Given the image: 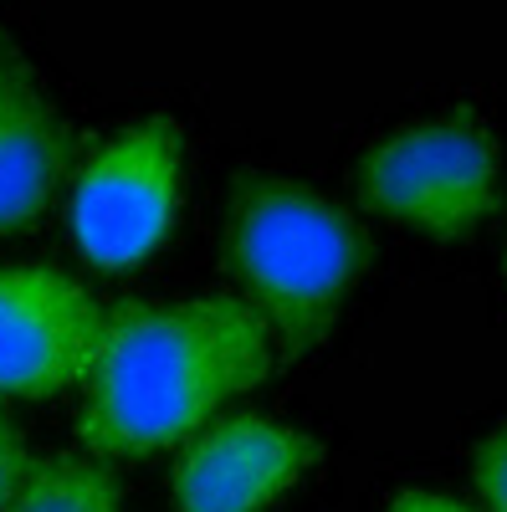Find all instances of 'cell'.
<instances>
[{"instance_id":"8992f818","label":"cell","mask_w":507,"mask_h":512,"mask_svg":"<svg viewBox=\"0 0 507 512\" xmlns=\"http://www.w3.org/2000/svg\"><path fill=\"white\" fill-rule=\"evenodd\" d=\"M318 441L292 425L236 415L195 431L175 461V512H262L318 466Z\"/></svg>"},{"instance_id":"9c48e42d","label":"cell","mask_w":507,"mask_h":512,"mask_svg":"<svg viewBox=\"0 0 507 512\" xmlns=\"http://www.w3.org/2000/svg\"><path fill=\"white\" fill-rule=\"evenodd\" d=\"M472 477H477V492L487 497V507L507 512V425H497V431L477 446Z\"/></svg>"},{"instance_id":"ba28073f","label":"cell","mask_w":507,"mask_h":512,"mask_svg":"<svg viewBox=\"0 0 507 512\" xmlns=\"http://www.w3.org/2000/svg\"><path fill=\"white\" fill-rule=\"evenodd\" d=\"M6 512H123V497L103 466L82 456H41Z\"/></svg>"},{"instance_id":"277c9868","label":"cell","mask_w":507,"mask_h":512,"mask_svg":"<svg viewBox=\"0 0 507 512\" xmlns=\"http://www.w3.org/2000/svg\"><path fill=\"white\" fill-rule=\"evenodd\" d=\"M185 190V139L175 118H144L93 149L72 185V236L98 267H134L169 236Z\"/></svg>"},{"instance_id":"5b68a950","label":"cell","mask_w":507,"mask_h":512,"mask_svg":"<svg viewBox=\"0 0 507 512\" xmlns=\"http://www.w3.org/2000/svg\"><path fill=\"white\" fill-rule=\"evenodd\" d=\"M108 338L103 303L57 267H0V395H57L88 379Z\"/></svg>"},{"instance_id":"30bf717a","label":"cell","mask_w":507,"mask_h":512,"mask_svg":"<svg viewBox=\"0 0 507 512\" xmlns=\"http://www.w3.org/2000/svg\"><path fill=\"white\" fill-rule=\"evenodd\" d=\"M26 472H31L26 441H21V431H16V420H11L6 410H0V512H6V507H11V497L21 492Z\"/></svg>"},{"instance_id":"7a4b0ae2","label":"cell","mask_w":507,"mask_h":512,"mask_svg":"<svg viewBox=\"0 0 507 512\" xmlns=\"http://www.w3.org/2000/svg\"><path fill=\"white\" fill-rule=\"evenodd\" d=\"M364 231L344 205L292 180H241L226 221V267L251 292L272 344L298 359L323 344L364 267Z\"/></svg>"},{"instance_id":"52a82bcc","label":"cell","mask_w":507,"mask_h":512,"mask_svg":"<svg viewBox=\"0 0 507 512\" xmlns=\"http://www.w3.org/2000/svg\"><path fill=\"white\" fill-rule=\"evenodd\" d=\"M72 159V128L36 67L0 26V231L31 226L57 195Z\"/></svg>"},{"instance_id":"8fae6325","label":"cell","mask_w":507,"mask_h":512,"mask_svg":"<svg viewBox=\"0 0 507 512\" xmlns=\"http://www.w3.org/2000/svg\"><path fill=\"white\" fill-rule=\"evenodd\" d=\"M390 512H472V507L446 502V497H436V492H400Z\"/></svg>"},{"instance_id":"6da1fadb","label":"cell","mask_w":507,"mask_h":512,"mask_svg":"<svg viewBox=\"0 0 507 512\" xmlns=\"http://www.w3.org/2000/svg\"><path fill=\"white\" fill-rule=\"evenodd\" d=\"M277 364L272 328L241 297L134 303L108 313L77 436L98 456H149L205 431Z\"/></svg>"},{"instance_id":"3957f363","label":"cell","mask_w":507,"mask_h":512,"mask_svg":"<svg viewBox=\"0 0 507 512\" xmlns=\"http://www.w3.org/2000/svg\"><path fill=\"white\" fill-rule=\"evenodd\" d=\"M359 195L436 241L472 236L502 195V149L472 113L410 123L354 169Z\"/></svg>"}]
</instances>
